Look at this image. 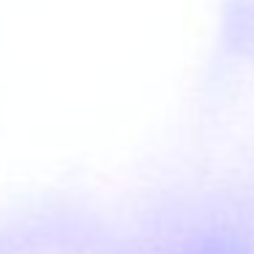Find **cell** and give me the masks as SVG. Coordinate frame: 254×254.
Here are the masks:
<instances>
[]
</instances>
